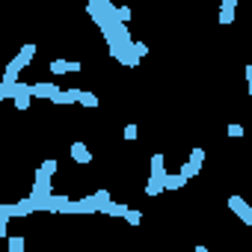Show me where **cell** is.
I'll return each instance as SVG.
<instances>
[{
    "label": "cell",
    "mask_w": 252,
    "mask_h": 252,
    "mask_svg": "<svg viewBox=\"0 0 252 252\" xmlns=\"http://www.w3.org/2000/svg\"><path fill=\"white\" fill-rule=\"evenodd\" d=\"M36 57V45L33 42H27L21 51H18V57L6 65V71H3V83H18V71L24 68V65H30V60Z\"/></svg>",
    "instance_id": "6da1fadb"
},
{
    "label": "cell",
    "mask_w": 252,
    "mask_h": 252,
    "mask_svg": "<svg viewBox=\"0 0 252 252\" xmlns=\"http://www.w3.org/2000/svg\"><path fill=\"white\" fill-rule=\"evenodd\" d=\"M36 211V199L33 196H27L24 202H18V205H0V217H27V214H33Z\"/></svg>",
    "instance_id": "7a4b0ae2"
},
{
    "label": "cell",
    "mask_w": 252,
    "mask_h": 252,
    "mask_svg": "<svg viewBox=\"0 0 252 252\" xmlns=\"http://www.w3.org/2000/svg\"><path fill=\"white\" fill-rule=\"evenodd\" d=\"M202 160H205V149H193V152H190V160L181 166V172H184L187 178H196L199 169H202Z\"/></svg>",
    "instance_id": "3957f363"
},
{
    "label": "cell",
    "mask_w": 252,
    "mask_h": 252,
    "mask_svg": "<svg viewBox=\"0 0 252 252\" xmlns=\"http://www.w3.org/2000/svg\"><path fill=\"white\" fill-rule=\"evenodd\" d=\"M51 193H54V190H51V175L39 169V172H36V181H33V193H30V196H33V199H45V196H51Z\"/></svg>",
    "instance_id": "277c9868"
},
{
    "label": "cell",
    "mask_w": 252,
    "mask_h": 252,
    "mask_svg": "<svg viewBox=\"0 0 252 252\" xmlns=\"http://www.w3.org/2000/svg\"><path fill=\"white\" fill-rule=\"evenodd\" d=\"M228 208H231V211H234V214L246 222V225H252V208H249L240 196H228Z\"/></svg>",
    "instance_id": "5b68a950"
},
{
    "label": "cell",
    "mask_w": 252,
    "mask_h": 252,
    "mask_svg": "<svg viewBox=\"0 0 252 252\" xmlns=\"http://www.w3.org/2000/svg\"><path fill=\"white\" fill-rule=\"evenodd\" d=\"M80 95H83V89H65V92L60 89L51 101L54 104H80Z\"/></svg>",
    "instance_id": "8992f818"
},
{
    "label": "cell",
    "mask_w": 252,
    "mask_h": 252,
    "mask_svg": "<svg viewBox=\"0 0 252 252\" xmlns=\"http://www.w3.org/2000/svg\"><path fill=\"white\" fill-rule=\"evenodd\" d=\"M48 65H51L54 74H68V71H80V68H83L80 63H68V60H54V63H48Z\"/></svg>",
    "instance_id": "52a82bcc"
},
{
    "label": "cell",
    "mask_w": 252,
    "mask_h": 252,
    "mask_svg": "<svg viewBox=\"0 0 252 252\" xmlns=\"http://www.w3.org/2000/svg\"><path fill=\"white\" fill-rule=\"evenodd\" d=\"M30 92H33V98H54L60 89L54 83H30Z\"/></svg>",
    "instance_id": "ba28073f"
},
{
    "label": "cell",
    "mask_w": 252,
    "mask_h": 252,
    "mask_svg": "<svg viewBox=\"0 0 252 252\" xmlns=\"http://www.w3.org/2000/svg\"><path fill=\"white\" fill-rule=\"evenodd\" d=\"M30 98H33V92H30V83H18L15 107H18V110H27V107H30Z\"/></svg>",
    "instance_id": "9c48e42d"
},
{
    "label": "cell",
    "mask_w": 252,
    "mask_h": 252,
    "mask_svg": "<svg viewBox=\"0 0 252 252\" xmlns=\"http://www.w3.org/2000/svg\"><path fill=\"white\" fill-rule=\"evenodd\" d=\"M187 181H190V178H187L184 172H175V175H163V187H166V190H181Z\"/></svg>",
    "instance_id": "30bf717a"
},
{
    "label": "cell",
    "mask_w": 252,
    "mask_h": 252,
    "mask_svg": "<svg viewBox=\"0 0 252 252\" xmlns=\"http://www.w3.org/2000/svg\"><path fill=\"white\" fill-rule=\"evenodd\" d=\"M71 158H74L77 163H89V160H92V152H89L83 143H71Z\"/></svg>",
    "instance_id": "8fae6325"
},
{
    "label": "cell",
    "mask_w": 252,
    "mask_h": 252,
    "mask_svg": "<svg viewBox=\"0 0 252 252\" xmlns=\"http://www.w3.org/2000/svg\"><path fill=\"white\" fill-rule=\"evenodd\" d=\"M101 214H107V217H125V214H128V205H119V202H107L104 208H101Z\"/></svg>",
    "instance_id": "7c38bea8"
},
{
    "label": "cell",
    "mask_w": 252,
    "mask_h": 252,
    "mask_svg": "<svg viewBox=\"0 0 252 252\" xmlns=\"http://www.w3.org/2000/svg\"><path fill=\"white\" fill-rule=\"evenodd\" d=\"M166 169H163V155H152V178H160L163 181Z\"/></svg>",
    "instance_id": "4fadbf2b"
},
{
    "label": "cell",
    "mask_w": 252,
    "mask_h": 252,
    "mask_svg": "<svg viewBox=\"0 0 252 252\" xmlns=\"http://www.w3.org/2000/svg\"><path fill=\"white\" fill-rule=\"evenodd\" d=\"M166 187H163V181L160 178H149V184H146V196H160Z\"/></svg>",
    "instance_id": "5bb4252c"
},
{
    "label": "cell",
    "mask_w": 252,
    "mask_h": 252,
    "mask_svg": "<svg viewBox=\"0 0 252 252\" xmlns=\"http://www.w3.org/2000/svg\"><path fill=\"white\" fill-rule=\"evenodd\" d=\"M234 15H237V12H234V6H228V3H222V6H220V24H231V21H234Z\"/></svg>",
    "instance_id": "9a60e30c"
},
{
    "label": "cell",
    "mask_w": 252,
    "mask_h": 252,
    "mask_svg": "<svg viewBox=\"0 0 252 252\" xmlns=\"http://www.w3.org/2000/svg\"><path fill=\"white\" fill-rule=\"evenodd\" d=\"M80 107H86V110L98 107V95H95V92H83V95H80Z\"/></svg>",
    "instance_id": "2e32d148"
},
{
    "label": "cell",
    "mask_w": 252,
    "mask_h": 252,
    "mask_svg": "<svg viewBox=\"0 0 252 252\" xmlns=\"http://www.w3.org/2000/svg\"><path fill=\"white\" fill-rule=\"evenodd\" d=\"M18 95V83H0V98H15Z\"/></svg>",
    "instance_id": "e0dca14e"
},
{
    "label": "cell",
    "mask_w": 252,
    "mask_h": 252,
    "mask_svg": "<svg viewBox=\"0 0 252 252\" xmlns=\"http://www.w3.org/2000/svg\"><path fill=\"white\" fill-rule=\"evenodd\" d=\"M125 220H128V225H140V222H143V214H140V211H134V208H128Z\"/></svg>",
    "instance_id": "ac0fdd59"
},
{
    "label": "cell",
    "mask_w": 252,
    "mask_h": 252,
    "mask_svg": "<svg viewBox=\"0 0 252 252\" xmlns=\"http://www.w3.org/2000/svg\"><path fill=\"white\" fill-rule=\"evenodd\" d=\"M39 169H42V172H48V175H54V172H57V160H54V158H48V160H42V166H39Z\"/></svg>",
    "instance_id": "d6986e66"
},
{
    "label": "cell",
    "mask_w": 252,
    "mask_h": 252,
    "mask_svg": "<svg viewBox=\"0 0 252 252\" xmlns=\"http://www.w3.org/2000/svg\"><path fill=\"white\" fill-rule=\"evenodd\" d=\"M116 15H119V21L128 24V21H131V6H119V12H116Z\"/></svg>",
    "instance_id": "ffe728a7"
},
{
    "label": "cell",
    "mask_w": 252,
    "mask_h": 252,
    "mask_svg": "<svg viewBox=\"0 0 252 252\" xmlns=\"http://www.w3.org/2000/svg\"><path fill=\"white\" fill-rule=\"evenodd\" d=\"M134 51H137V57L143 60V57H149V45L146 42H134Z\"/></svg>",
    "instance_id": "44dd1931"
},
{
    "label": "cell",
    "mask_w": 252,
    "mask_h": 252,
    "mask_svg": "<svg viewBox=\"0 0 252 252\" xmlns=\"http://www.w3.org/2000/svg\"><path fill=\"white\" fill-rule=\"evenodd\" d=\"M228 137L240 140V137H243V125H228Z\"/></svg>",
    "instance_id": "7402d4cb"
},
{
    "label": "cell",
    "mask_w": 252,
    "mask_h": 252,
    "mask_svg": "<svg viewBox=\"0 0 252 252\" xmlns=\"http://www.w3.org/2000/svg\"><path fill=\"white\" fill-rule=\"evenodd\" d=\"M125 140H137V125H125Z\"/></svg>",
    "instance_id": "603a6c76"
},
{
    "label": "cell",
    "mask_w": 252,
    "mask_h": 252,
    "mask_svg": "<svg viewBox=\"0 0 252 252\" xmlns=\"http://www.w3.org/2000/svg\"><path fill=\"white\" fill-rule=\"evenodd\" d=\"M21 246H24L21 237H9V252H21Z\"/></svg>",
    "instance_id": "cb8c5ba5"
},
{
    "label": "cell",
    "mask_w": 252,
    "mask_h": 252,
    "mask_svg": "<svg viewBox=\"0 0 252 252\" xmlns=\"http://www.w3.org/2000/svg\"><path fill=\"white\" fill-rule=\"evenodd\" d=\"M95 199H98V202H101V208H104V205L110 202V193H107V190H98V193H95Z\"/></svg>",
    "instance_id": "d4e9b609"
},
{
    "label": "cell",
    "mask_w": 252,
    "mask_h": 252,
    "mask_svg": "<svg viewBox=\"0 0 252 252\" xmlns=\"http://www.w3.org/2000/svg\"><path fill=\"white\" fill-rule=\"evenodd\" d=\"M246 80H249V83H252V63H249V65H246Z\"/></svg>",
    "instance_id": "484cf974"
},
{
    "label": "cell",
    "mask_w": 252,
    "mask_h": 252,
    "mask_svg": "<svg viewBox=\"0 0 252 252\" xmlns=\"http://www.w3.org/2000/svg\"><path fill=\"white\" fill-rule=\"evenodd\" d=\"M249 95H252V83H249Z\"/></svg>",
    "instance_id": "4316f807"
}]
</instances>
